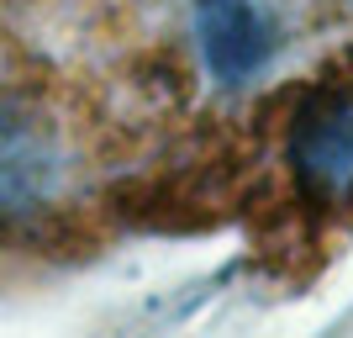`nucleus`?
Segmentation results:
<instances>
[{"label":"nucleus","instance_id":"nucleus-1","mask_svg":"<svg viewBox=\"0 0 353 338\" xmlns=\"http://www.w3.org/2000/svg\"><path fill=\"white\" fill-rule=\"evenodd\" d=\"M74 180V148L53 106L27 85H0V227L43 217Z\"/></svg>","mask_w":353,"mask_h":338},{"label":"nucleus","instance_id":"nucleus-2","mask_svg":"<svg viewBox=\"0 0 353 338\" xmlns=\"http://www.w3.org/2000/svg\"><path fill=\"white\" fill-rule=\"evenodd\" d=\"M301 191L322 201H348L353 196V74L343 79H316L301 95V111L285 138Z\"/></svg>","mask_w":353,"mask_h":338},{"label":"nucleus","instance_id":"nucleus-3","mask_svg":"<svg viewBox=\"0 0 353 338\" xmlns=\"http://www.w3.org/2000/svg\"><path fill=\"white\" fill-rule=\"evenodd\" d=\"M195 32L221 85H243L269 53V27L253 0H195Z\"/></svg>","mask_w":353,"mask_h":338}]
</instances>
